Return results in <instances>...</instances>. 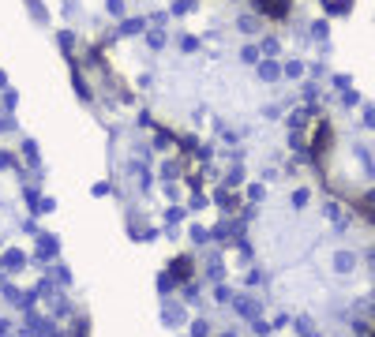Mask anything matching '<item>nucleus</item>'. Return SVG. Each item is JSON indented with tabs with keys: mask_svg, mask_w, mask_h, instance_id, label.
Instances as JSON below:
<instances>
[{
	"mask_svg": "<svg viewBox=\"0 0 375 337\" xmlns=\"http://www.w3.org/2000/svg\"><path fill=\"white\" fill-rule=\"evenodd\" d=\"M285 8H289V0H263V12L270 15H285Z\"/></svg>",
	"mask_w": 375,
	"mask_h": 337,
	"instance_id": "f257e3e1",
	"label": "nucleus"
}]
</instances>
